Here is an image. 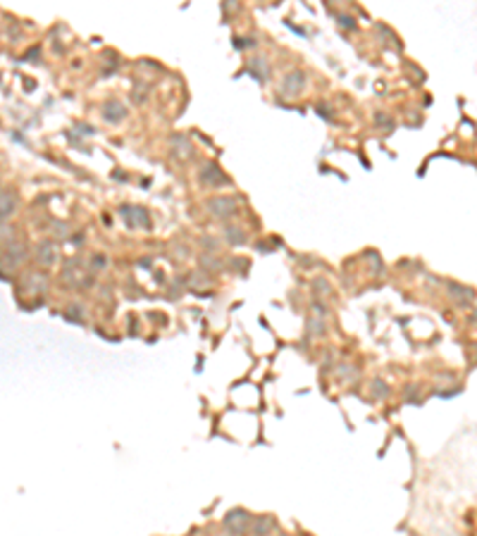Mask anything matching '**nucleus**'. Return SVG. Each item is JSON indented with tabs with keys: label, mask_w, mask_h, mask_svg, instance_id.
I'll return each instance as SVG.
<instances>
[{
	"label": "nucleus",
	"mask_w": 477,
	"mask_h": 536,
	"mask_svg": "<svg viewBox=\"0 0 477 536\" xmlns=\"http://www.w3.org/2000/svg\"><path fill=\"white\" fill-rule=\"evenodd\" d=\"M124 114H127V110H124V108H122L117 100H110V103L105 105V117H108L110 122H117V119H119V117H124Z\"/></svg>",
	"instance_id": "obj_3"
},
{
	"label": "nucleus",
	"mask_w": 477,
	"mask_h": 536,
	"mask_svg": "<svg viewBox=\"0 0 477 536\" xmlns=\"http://www.w3.org/2000/svg\"><path fill=\"white\" fill-rule=\"evenodd\" d=\"M203 181H208V184H227V177H222V169L215 165H205L203 167V174H201Z\"/></svg>",
	"instance_id": "obj_2"
},
{
	"label": "nucleus",
	"mask_w": 477,
	"mask_h": 536,
	"mask_svg": "<svg viewBox=\"0 0 477 536\" xmlns=\"http://www.w3.org/2000/svg\"><path fill=\"white\" fill-rule=\"evenodd\" d=\"M210 210L215 215H220V217L234 215L237 212V201H232V198H215V201H210Z\"/></svg>",
	"instance_id": "obj_1"
}]
</instances>
